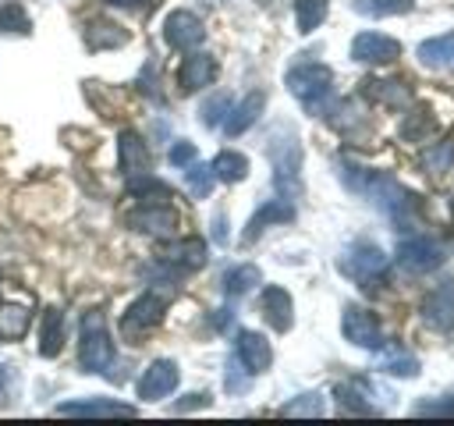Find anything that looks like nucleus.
Instances as JSON below:
<instances>
[{"mask_svg": "<svg viewBox=\"0 0 454 426\" xmlns=\"http://www.w3.org/2000/svg\"><path fill=\"white\" fill-rule=\"evenodd\" d=\"M344 266H348L355 277H362V280H365L369 273H380V270L387 266V259H383V252H380L376 245H358V248H355V256H351Z\"/></svg>", "mask_w": 454, "mask_h": 426, "instance_id": "nucleus-14", "label": "nucleus"}, {"mask_svg": "<svg viewBox=\"0 0 454 426\" xmlns=\"http://www.w3.org/2000/svg\"><path fill=\"white\" fill-rule=\"evenodd\" d=\"M443 259H447L443 248H440L433 238H422V234L401 241V248H397V263H401L404 270H411V273H429V270H436Z\"/></svg>", "mask_w": 454, "mask_h": 426, "instance_id": "nucleus-2", "label": "nucleus"}, {"mask_svg": "<svg viewBox=\"0 0 454 426\" xmlns=\"http://www.w3.org/2000/svg\"><path fill=\"white\" fill-rule=\"evenodd\" d=\"M259 305H262V316H266L277 330H287V327H291V295H287L284 288H266L262 298H259Z\"/></svg>", "mask_w": 454, "mask_h": 426, "instance_id": "nucleus-12", "label": "nucleus"}, {"mask_svg": "<svg viewBox=\"0 0 454 426\" xmlns=\"http://www.w3.org/2000/svg\"><path fill=\"white\" fill-rule=\"evenodd\" d=\"M287 85H291V92L301 99V106L305 110H323L326 106V99H330V85H333V75L323 67V64H301V67H294L291 75H287Z\"/></svg>", "mask_w": 454, "mask_h": 426, "instance_id": "nucleus-1", "label": "nucleus"}, {"mask_svg": "<svg viewBox=\"0 0 454 426\" xmlns=\"http://www.w3.org/2000/svg\"><path fill=\"white\" fill-rule=\"evenodd\" d=\"M365 96H372L387 106H408V99H411V92L401 82H365Z\"/></svg>", "mask_w": 454, "mask_h": 426, "instance_id": "nucleus-16", "label": "nucleus"}, {"mask_svg": "<svg viewBox=\"0 0 454 426\" xmlns=\"http://www.w3.org/2000/svg\"><path fill=\"white\" fill-rule=\"evenodd\" d=\"M429 131H433V117H429L426 110L408 114V121L401 124V138H408V142H426Z\"/></svg>", "mask_w": 454, "mask_h": 426, "instance_id": "nucleus-23", "label": "nucleus"}, {"mask_svg": "<svg viewBox=\"0 0 454 426\" xmlns=\"http://www.w3.org/2000/svg\"><path fill=\"white\" fill-rule=\"evenodd\" d=\"M82 362L89 369H103L110 362V341H106V330H103V316L99 312L85 316V323H82Z\"/></svg>", "mask_w": 454, "mask_h": 426, "instance_id": "nucleus-4", "label": "nucleus"}, {"mask_svg": "<svg viewBox=\"0 0 454 426\" xmlns=\"http://www.w3.org/2000/svg\"><path fill=\"white\" fill-rule=\"evenodd\" d=\"M344 337L351 344H358V348H380L383 344L380 320L369 309H358V305H348L344 309Z\"/></svg>", "mask_w": 454, "mask_h": 426, "instance_id": "nucleus-3", "label": "nucleus"}, {"mask_svg": "<svg viewBox=\"0 0 454 426\" xmlns=\"http://www.w3.org/2000/svg\"><path fill=\"white\" fill-rule=\"evenodd\" d=\"M163 309H167V295H142L131 309H128V316H124V334H135V330H149L153 323H160V316H163Z\"/></svg>", "mask_w": 454, "mask_h": 426, "instance_id": "nucleus-7", "label": "nucleus"}, {"mask_svg": "<svg viewBox=\"0 0 454 426\" xmlns=\"http://www.w3.org/2000/svg\"><path fill=\"white\" fill-rule=\"evenodd\" d=\"M397 53H401V43L390 39V36H383V32H362L351 43V57L355 60H365V64H387Z\"/></svg>", "mask_w": 454, "mask_h": 426, "instance_id": "nucleus-6", "label": "nucleus"}, {"mask_svg": "<svg viewBox=\"0 0 454 426\" xmlns=\"http://www.w3.org/2000/svg\"><path fill=\"white\" fill-rule=\"evenodd\" d=\"M252 284H259V270H255V266H238V270H231V273L223 277V288H227L231 295H241V291H248Z\"/></svg>", "mask_w": 454, "mask_h": 426, "instance_id": "nucleus-25", "label": "nucleus"}, {"mask_svg": "<svg viewBox=\"0 0 454 426\" xmlns=\"http://www.w3.org/2000/svg\"><path fill=\"white\" fill-rule=\"evenodd\" d=\"M213 75H216V64H213V57H206V53H195V57H188L184 64H181V71H177V82H181V89H202V85H209L213 82Z\"/></svg>", "mask_w": 454, "mask_h": 426, "instance_id": "nucleus-11", "label": "nucleus"}, {"mask_svg": "<svg viewBox=\"0 0 454 426\" xmlns=\"http://www.w3.org/2000/svg\"><path fill=\"white\" fill-rule=\"evenodd\" d=\"M238 359L248 366V373H262L266 366H270V344H266V337L262 334H255V330H241L238 334Z\"/></svg>", "mask_w": 454, "mask_h": 426, "instance_id": "nucleus-10", "label": "nucleus"}, {"mask_svg": "<svg viewBox=\"0 0 454 426\" xmlns=\"http://www.w3.org/2000/svg\"><path fill=\"white\" fill-rule=\"evenodd\" d=\"M167 43L177 46V50H192L202 43V21L188 11H174L167 18Z\"/></svg>", "mask_w": 454, "mask_h": 426, "instance_id": "nucleus-9", "label": "nucleus"}, {"mask_svg": "<svg viewBox=\"0 0 454 426\" xmlns=\"http://www.w3.org/2000/svg\"><path fill=\"white\" fill-rule=\"evenodd\" d=\"M192 156H195V149H192L188 142H181V146H174V149H170V163H188Z\"/></svg>", "mask_w": 454, "mask_h": 426, "instance_id": "nucleus-27", "label": "nucleus"}, {"mask_svg": "<svg viewBox=\"0 0 454 426\" xmlns=\"http://www.w3.org/2000/svg\"><path fill=\"white\" fill-rule=\"evenodd\" d=\"M284 412H287V415H316V412H319V398H316V394H301L298 401L284 405Z\"/></svg>", "mask_w": 454, "mask_h": 426, "instance_id": "nucleus-26", "label": "nucleus"}, {"mask_svg": "<svg viewBox=\"0 0 454 426\" xmlns=\"http://www.w3.org/2000/svg\"><path fill=\"white\" fill-rule=\"evenodd\" d=\"M415 7V0H355L358 14L369 18H390V14H408Z\"/></svg>", "mask_w": 454, "mask_h": 426, "instance_id": "nucleus-17", "label": "nucleus"}, {"mask_svg": "<svg viewBox=\"0 0 454 426\" xmlns=\"http://www.w3.org/2000/svg\"><path fill=\"white\" fill-rule=\"evenodd\" d=\"M121 167L128 170V174H145V167H149V156H145V149H142V138L135 135V131H124L121 135Z\"/></svg>", "mask_w": 454, "mask_h": 426, "instance_id": "nucleus-15", "label": "nucleus"}, {"mask_svg": "<svg viewBox=\"0 0 454 426\" xmlns=\"http://www.w3.org/2000/svg\"><path fill=\"white\" fill-rule=\"evenodd\" d=\"M259 106H262V96H259V92H255V96H248V99H245V103L234 110V117H227V131H231V135L245 131V128H248V124L259 117Z\"/></svg>", "mask_w": 454, "mask_h": 426, "instance_id": "nucleus-20", "label": "nucleus"}, {"mask_svg": "<svg viewBox=\"0 0 454 426\" xmlns=\"http://www.w3.org/2000/svg\"><path fill=\"white\" fill-rule=\"evenodd\" d=\"M294 14H298V32H312L326 18V0H294Z\"/></svg>", "mask_w": 454, "mask_h": 426, "instance_id": "nucleus-19", "label": "nucleus"}, {"mask_svg": "<svg viewBox=\"0 0 454 426\" xmlns=\"http://www.w3.org/2000/svg\"><path fill=\"white\" fill-rule=\"evenodd\" d=\"M422 320L433 330H454V280L436 284L422 302Z\"/></svg>", "mask_w": 454, "mask_h": 426, "instance_id": "nucleus-5", "label": "nucleus"}, {"mask_svg": "<svg viewBox=\"0 0 454 426\" xmlns=\"http://www.w3.org/2000/svg\"><path fill=\"white\" fill-rule=\"evenodd\" d=\"M422 163H426L433 174H443V170H450V163H454V138H443V142H436L433 149H426Z\"/></svg>", "mask_w": 454, "mask_h": 426, "instance_id": "nucleus-22", "label": "nucleus"}, {"mask_svg": "<svg viewBox=\"0 0 454 426\" xmlns=\"http://www.w3.org/2000/svg\"><path fill=\"white\" fill-rule=\"evenodd\" d=\"M419 60L426 67H454V32L433 36L419 46Z\"/></svg>", "mask_w": 454, "mask_h": 426, "instance_id": "nucleus-13", "label": "nucleus"}, {"mask_svg": "<svg viewBox=\"0 0 454 426\" xmlns=\"http://www.w3.org/2000/svg\"><path fill=\"white\" fill-rule=\"evenodd\" d=\"M213 170H216L220 181H241L248 174V160L241 153H220L216 163H213Z\"/></svg>", "mask_w": 454, "mask_h": 426, "instance_id": "nucleus-18", "label": "nucleus"}, {"mask_svg": "<svg viewBox=\"0 0 454 426\" xmlns=\"http://www.w3.org/2000/svg\"><path fill=\"white\" fill-rule=\"evenodd\" d=\"M110 4H124V7H131V4H138V0H110Z\"/></svg>", "mask_w": 454, "mask_h": 426, "instance_id": "nucleus-28", "label": "nucleus"}, {"mask_svg": "<svg viewBox=\"0 0 454 426\" xmlns=\"http://www.w3.org/2000/svg\"><path fill=\"white\" fill-rule=\"evenodd\" d=\"M287 217H291V209H287L284 202H266V206H262V209L252 217L248 231H245V241H252V238H255V234H259V231H262L270 220H287Z\"/></svg>", "mask_w": 454, "mask_h": 426, "instance_id": "nucleus-21", "label": "nucleus"}, {"mask_svg": "<svg viewBox=\"0 0 454 426\" xmlns=\"http://www.w3.org/2000/svg\"><path fill=\"white\" fill-rule=\"evenodd\" d=\"M174 383H177V366L167 362V359H160V362H153V366L145 369V376L138 380V394H142L145 401H156V398L170 394Z\"/></svg>", "mask_w": 454, "mask_h": 426, "instance_id": "nucleus-8", "label": "nucleus"}, {"mask_svg": "<svg viewBox=\"0 0 454 426\" xmlns=\"http://www.w3.org/2000/svg\"><path fill=\"white\" fill-rule=\"evenodd\" d=\"M383 366H387V373H397V376H415L419 373V359L408 355L404 348H390L387 359H383Z\"/></svg>", "mask_w": 454, "mask_h": 426, "instance_id": "nucleus-24", "label": "nucleus"}]
</instances>
